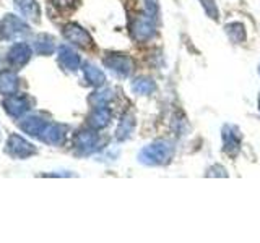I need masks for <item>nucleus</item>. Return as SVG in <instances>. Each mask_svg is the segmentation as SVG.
Listing matches in <instances>:
<instances>
[{
	"mask_svg": "<svg viewBox=\"0 0 260 243\" xmlns=\"http://www.w3.org/2000/svg\"><path fill=\"white\" fill-rule=\"evenodd\" d=\"M20 128L24 133L38 138L46 144L51 146H60L65 141V135H67V128L59 124H52V122H46L39 117H28L20 122Z\"/></svg>",
	"mask_w": 260,
	"mask_h": 243,
	"instance_id": "f257e3e1",
	"label": "nucleus"
},
{
	"mask_svg": "<svg viewBox=\"0 0 260 243\" xmlns=\"http://www.w3.org/2000/svg\"><path fill=\"white\" fill-rule=\"evenodd\" d=\"M173 157V146L161 141V143H154L146 146V148L142 149L140 156V162L143 164H148V166H162V164H168Z\"/></svg>",
	"mask_w": 260,
	"mask_h": 243,
	"instance_id": "f03ea898",
	"label": "nucleus"
},
{
	"mask_svg": "<svg viewBox=\"0 0 260 243\" xmlns=\"http://www.w3.org/2000/svg\"><path fill=\"white\" fill-rule=\"evenodd\" d=\"M28 24L15 15H5L0 21V40H16L28 36Z\"/></svg>",
	"mask_w": 260,
	"mask_h": 243,
	"instance_id": "7ed1b4c3",
	"label": "nucleus"
},
{
	"mask_svg": "<svg viewBox=\"0 0 260 243\" xmlns=\"http://www.w3.org/2000/svg\"><path fill=\"white\" fill-rule=\"evenodd\" d=\"M5 151L8 156H12L15 159H28L36 154V148L29 141H26L20 135H12L8 136Z\"/></svg>",
	"mask_w": 260,
	"mask_h": 243,
	"instance_id": "20e7f679",
	"label": "nucleus"
},
{
	"mask_svg": "<svg viewBox=\"0 0 260 243\" xmlns=\"http://www.w3.org/2000/svg\"><path fill=\"white\" fill-rule=\"evenodd\" d=\"M62 32H63V37L67 39L69 43L75 44L78 47L86 49L93 46V39L89 36V32L77 23H69L67 26H63Z\"/></svg>",
	"mask_w": 260,
	"mask_h": 243,
	"instance_id": "39448f33",
	"label": "nucleus"
},
{
	"mask_svg": "<svg viewBox=\"0 0 260 243\" xmlns=\"http://www.w3.org/2000/svg\"><path fill=\"white\" fill-rule=\"evenodd\" d=\"M104 65L112 73H116L117 76H122V78L128 76V73L132 71V60L124 54H109L104 59Z\"/></svg>",
	"mask_w": 260,
	"mask_h": 243,
	"instance_id": "423d86ee",
	"label": "nucleus"
},
{
	"mask_svg": "<svg viewBox=\"0 0 260 243\" xmlns=\"http://www.w3.org/2000/svg\"><path fill=\"white\" fill-rule=\"evenodd\" d=\"M31 105V99L28 96H7V99L4 101V107L7 110V113L10 117L18 118L23 113H26L29 110Z\"/></svg>",
	"mask_w": 260,
	"mask_h": 243,
	"instance_id": "0eeeda50",
	"label": "nucleus"
},
{
	"mask_svg": "<svg viewBox=\"0 0 260 243\" xmlns=\"http://www.w3.org/2000/svg\"><path fill=\"white\" fill-rule=\"evenodd\" d=\"M31 55H32L31 47L26 43H20V44H15L10 51H8L7 60L13 68H21L31 60Z\"/></svg>",
	"mask_w": 260,
	"mask_h": 243,
	"instance_id": "6e6552de",
	"label": "nucleus"
},
{
	"mask_svg": "<svg viewBox=\"0 0 260 243\" xmlns=\"http://www.w3.org/2000/svg\"><path fill=\"white\" fill-rule=\"evenodd\" d=\"M223 144H224L223 151L228 154V156L234 157L236 154L239 152V144H241L239 130L233 125H226L223 128Z\"/></svg>",
	"mask_w": 260,
	"mask_h": 243,
	"instance_id": "1a4fd4ad",
	"label": "nucleus"
},
{
	"mask_svg": "<svg viewBox=\"0 0 260 243\" xmlns=\"http://www.w3.org/2000/svg\"><path fill=\"white\" fill-rule=\"evenodd\" d=\"M132 34L137 40H148L154 34L153 20L148 18V16H138V18L134 21Z\"/></svg>",
	"mask_w": 260,
	"mask_h": 243,
	"instance_id": "9d476101",
	"label": "nucleus"
},
{
	"mask_svg": "<svg viewBox=\"0 0 260 243\" xmlns=\"http://www.w3.org/2000/svg\"><path fill=\"white\" fill-rule=\"evenodd\" d=\"M98 141H100V138H98V133L93 132V130H83V132L77 133V136H75L77 149L83 154L94 151L98 146Z\"/></svg>",
	"mask_w": 260,
	"mask_h": 243,
	"instance_id": "9b49d317",
	"label": "nucleus"
},
{
	"mask_svg": "<svg viewBox=\"0 0 260 243\" xmlns=\"http://www.w3.org/2000/svg\"><path fill=\"white\" fill-rule=\"evenodd\" d=\"M20 79L16 76V73L12 70L0 71V94L4 96H13L18 91Z\"/></svg>",
	"mask_w": 260,
	"mask_h": 243,
	"instance_id": "f8f14e48",
	"label": "nucleus"
},
{
	"mask_svg": "<svg viewBox=\"0 0 260 243\" xmlns=\"http://www.w3.org/2000/svg\"><path fill=\"white\" fill-rule=\"evenodd\" d=\"M59 62L63 68H67L70 71H75L80 68L81 65V59L80 55L73 51V49L67 47V46H62L59 47Z\"/></svg>",
	"mask_w": 260,
	"mask_h": 243,
	"instance_id": "ddd939ff",
	"label": "nucleus"
},
{
	"mask_svg": "<svg viewBox=\"0 0 260 243\" xmlns=\"http://www.w3.org/2000/svg\"><path fill=\"white\" fill-rule=\"evenodd\" d=\"M16 8L20 10V13L24 16L26 20L29 21H39V16H41V10H39V5L36 0H13Z\"/></svg>",
	"mask_w": 260,
	"mask_h": 243,
	"instance_id": "4468645a",
	"label": "nucleus"
},
{
	"mask_svg": "<svg viewBox=\"0 0 260 243\" xmlns=\"http://www.w3.org/2000/svg\"><path fill=\"white\" fill-rule=\"evenodd\" d=\"M111 120V112L109 109L106 107V105H98V107L93 110V113L89 115V125H91L93 128H104L108 127Z\"/></svg>",
	"mask_w": 260,
	"mask_h": 243,
	"instance_id": "2eb2a0df",
	"label": "nucleus"
},
{
	"mask_svg": "<svg viewBox=\"0 0 260 243\" xmlns=\"http://www.w3.org/2000/svg\"><path fill=\"white\" fill-rule=\"evenodd\" d=\"M134 125H135V118L130 112H127L124 117L120 118V124L117 127V132H116V136L119 141H124L127 138L132 135L134 132Z\"/></svg>",
	"mask_w": 260,
	"mask_h": 243,
	"instance_id": "dca6fc26",
	"label": "nucleus"
},
{
	"mask_svg": "<svg viewBox=\"0 0 260 243\" xmlns=\"http://www.w3.org/2000/svg\"><path fill=\"white\" fill-rule=\"evenodd\" d=\"M83 73H85V78L89 85H93V86H103L104 85V81H106V76H104V73L96 67V65L93 63H86L85 65V68H83Z\"/></svg>",
	"mask_w": 260,
	"mask_h": 243,
	"instance_id": "f3484780",
	"label": "nucleus"
},
{
	"mask_svg": "<svg viewBox=\"0 0 260 243\" xmlns=\"http://www.w3.org/2000/svg\"><path fill=\"white\" fill-rule=\"evenodd\" d=\"M55 49V40L49 34H41L36 39V51L41 55H51Z\"/></svg>",
	"mask_w": 260,
	"mask_h": 243,
	"instance_id": "a211bd4d",
	"label": "nucleus"
},
{
	"mask_svg": "<svg viewBox=\"0 0 260 243\" xmlns=\"http://www.w3.org/2000/svg\"><path fill=\"white\" fill-rule=\"evenodd\" d=\"M226 32L233 43H242L246 39V31H244V26L241 23H231L226 26Z\"/></svg>",
	"mask_w": 260,
	"mask_h": 243,
	"instance_id": "6ab92c4d",
	"label": "nucleus"
},
{
	"mask_svg": "<svg viewBox=\"0 0 260 243\" xmlns=\"http://www.w3.org/2000/svg\"><path fill=\"white\" fill-rule=\"evenodd\" d=\"M132 89L137 93V94H150L154 91V83L151 79H146V78H140V79H137L135 83L132 85Z\"/></svg>",
	"mask_w": 260,
	"mask_h": 243,
	"instance_id": "aec40b11",
	"label": "nucleus"
},
{
	"mask_svg": "<svg viewBox=\"0 0 260 243\" xmlns=\"http://www.w3.org/2000/svg\"><path fill=\"white\" fill-rule=\"evenodd\" d=\"M202 2V7H203V10L207 12V15L210 16V18H213V20H218V7L215 4V0H200Z\"/></svg>",
	"mask_w": 260,
	"mask_h": 243,
	"instance_id": "412c9836",
	"label": "nucleus"
},
{
	"mask_svg": "<svg viewBox=\"0 0 260 243\" xmlns=\"http://www.w3.org/2000/svg\"><path fill=\"white\" fill-rule=\"evenodd\" d=\"M109 99H112V91H109V89H106V91L96 93V94L91 97V102H94L96 105H106V102H108Z\"/></svg>",
	"mask_w": 260,
	"mask_h": 243,
	"instance_id": "4be33fe9",
	"label": "nucleus"
},
{
	"mask_svg": "<svg viewBox=\"0 0 260 243\" xmlns=\"http://www.w3.org/2000/svg\"><path fill=\"white\" fill-rule=\"evenodd\" d=\"M145 8L148 13V18L153 21L158 18V0H145Z\"/></svg>",
	"mask_w": 260,
	"mask_h": 243,
	"instance_id": "5701e85b",
	"label": "nucleus"
},
{
	"mask_svg": "<svg viewBox=\"0 0 260 243\" xmlns=\"http://www.w3.org/2000/svg\"><path fill=\"white\" fill-rule=\"evenodd\" d=\"M51 2H52V5L57 8V10L67 12V10H70V8L75 7L77 0H51Z\"/></svg>",
	"mask_w": 260,
	"mask_h": 243,
	"instance_id": "b1692460",
	"label": "nucleus"
},
{
	"mask_svg": "<svg viewBox=\"0 0 260 243\" xmlns=\"http://www.w3.org/2000/svg\"><path fill=\"white\" fill-rule=\"evenodd\" d=\"M258 105H260V99H258Z\"/></svg>",
	"mask_w": 260,
	"mask_h": 243,
	"instance_id": "393cba45",
	"label": "nucleus"
}]
</instances>
